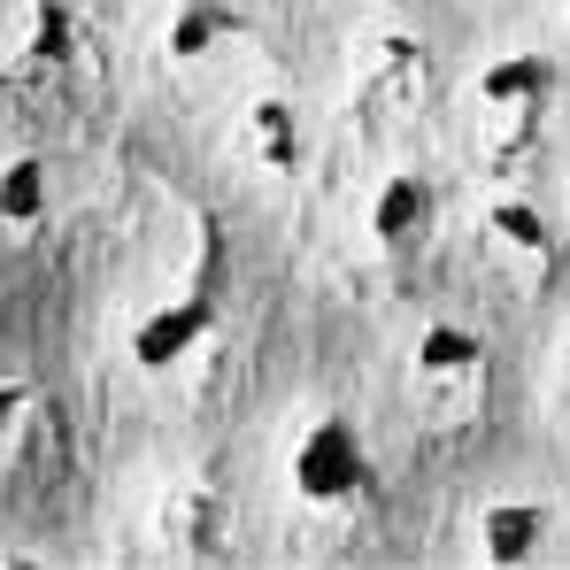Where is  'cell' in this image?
Masks as SVG:
<instances>
[{
	"mask_svg": "<svg viewBox=\"0 0 570 570\" xmlns=\"http://www.w3.org/2000/svg\"><path fill=\"white\" fill-rule=\"evenodd\" d=\"M556 116H563V70H556L548 55H532V47L493 55L471 78V147L501 186L524 178V170L548 155Z\"/></svg>",
	"mask_w": 570,
	"mask_h": 570,
	"instance_id": "cell-1",
	"label": "cell"
},
{
	"mask_svg": "<svg viewBox=\"0 0 570 570\" xmlns=\"http://www.w3.org/2000/svg\"><path fill=\"white\" fill-rule=\"evenodd\" d=\"M379 485H385L379 448H371V432L355 416H340V409L293 416V432H285V493H293L301 517L347 524V517H363L379 501Z\"/></svg>",
	"mask_w": 570,
	"mask_h": 570,
	"instance_id": "cell-2",
	"label": "cell"
},
{
	"mask_svg": "<svg viewBox=\"0 0 570 570\" xmlns=\"http://www.w3.org/2000/svg\"><path fill=\"white\" fill-rule=\"evenodd\" d=\"M424 108H432V47L416 31H401V23L371 31L347 55V116H355V131L401 139Z\"/></svg>",
	"mask_w": 570,
	"mask_h": 570,
	"instance_id": "cell-3",
	"label": "cell"
},
{
	"mask_svg": "<svg viewBox=\"0 0 570 570\" xmlns=\"http://www.w3.org/2000/svg\"><path fill=\"white\" fill-rule=\"evenodd\" d=\"M485 385H493V347H485V332H471L463 316H432L409 340V409L424 424L463 432L478 409H485Z\"/></svg>",
	"mask_w": 570,
	"mask_h": 570,
	"instance_id": "cell-4",
	"label": "cell"
},
{
	"mask_svg": "<svg viewBox=\"0 0 570 570\" xmlns=\"http://www.w3.org/2000/svg\"><path fill=\"white\" fill-rule=\"evenodd\" d=\"M94 86V31L70 0H23L16 47H8V94L31 108H62Z\"/></svg>",
	"mask_w": 570,
	"mask_h": 570,
	"instance_id": "cell-5",
	"label": "cell"
},
{
	"mask_svg": "<svg viewBox=\"0 0 570 570\" xmlns=\"http://www.w3.org/2000/svg\"><path fill=\"white\" fill-rule=\"evenodd\" d=\"M216 340H224V301L216 293H170V301H155L147 316H131V332H124V355H131V371L155 385L170 379H193L208 355H216Z\"/></svg>",
	"mask_w": 570,
	"mask_h": 570,
	"instance_id": "cell-6",
	"label": "cell"
},
{
	"mask_svg": "<svg viewBox=\"0 0 570 570\" xmlns=\"http://www.w3.org/2000/svg\"><path fill=\"white\" fill-rule=\"evenodd\" d=\"M478 255L509 285H548L556 263H563V224H556V208L524 186V178H509V186L478 208Z\"/></svg>",
	"mask_w": 570,
	"mask_h": 570,
	"instance_id": "cell-7",
	"label": "cell"
},
{
	"mask_svg": "<svg viewBox=\"0 0 570 570\" xmlns=\"http://www.w3.org/2000/svg\"><path fill=\"white\" fill-rule=\"evenodd\" d=\"M147 540L170 563H216L232 548V501L216 478H170L147 509Z\"/></svg>",
	"mask_w": 570,
	"mask_h": 570,
	"instance_id": "cell-8",
	"label": "cell"
},
{
	"mask_svg": "<svg viewBox=\"0 0 570 570\" xmlns=\"http://www.w3.org/2000/svg\"><path fill=\"white\" fill-rule=\"evenodd\" d=\"M440 186L424 178V170H385L371 200H363V247L379 255V263H409V255H424L432 239H440Z\"/></svg>",
	"mask_w": 570,
	"mask_h": 570,
	"instance_id": "cell-9",
	"label": "cell"
},
{
	"mask_svg": "<svg viewBox=\"0 0 570 570\" xmlns=\"http://www.w3.org/2000/svg\"><path fill=\"white\" fill-rule=\"evenodd\" d=\"M471 548L493 570H532L563 548V517H556L548 493H493L471 524Z\"/></svg>",
	"mask_w": 570,
	"mask_h": 570,
	"instance_id": "cell-10",
	"label": "cell"
},
{
	"mask_svg": "<svg viewBox=\"0 0 570 570\" xmlns=\"http://www.w3.org/2000/svg\"><path fill=\"white\" fill-rule=\"evenodd\" d=\"M247 47V8L239 0H170L163 8V70L208 78Z\"/></svg>",
	"mask_w": 570,
	"mask_h": 570,
	"instance_id": "cell-11",
	"label": "cell"
},
{
	"mask_svg": "<svg viewBox=\"0 0 570 570\" xmlns=\"http://www.w3.org/2000/svg\"><path fill=\"white\" fill-rule=\"evenodd\" d=\"M239 163L263 178V186H293L308 170V124L285 94H255L239 108Z\"/></svg>",
	"mask_w": 570,
	"mask_h": 570,
	"instance_id": "cell-12",
	"label": "cell"
},
{
	"mask_svg": "<svg viewBox=\"0 0 570 570\" xmlns=\"http://www.w3.org/2000/svg\"><path fill=\"white\" fill-rule=\"evenodd\" d=\"M55 208H62L55 163H47L39 147H16V155L0 163V232H8V239H39V232L55 224Z\"/></svg>",
	"mask_w": 570,
	"mask_h": 570,
	"instance_id": "cell-13",
	"label": "cell"
},
{
	"mask_svg": "<svg viewBox=\"0 0 570 570\" xmlns=\"http://www.w3.org/2000/svg\"><path fill=\"white\" fill-rule=\"evenodd\" d=\"M47 440V393L31 379H0V471H23Z\"/></svg>",
	"mask_w": 570,
	"mask_h": 570,
	"instance_id": "cell-14",
	"label": "cell"
},
{
	"mask_svg": "<svg viewBox=\"0 0 570 570\" xmlns=\"http://www.w3.org/2000/svg\"><path fill=\"white\" fill-rule=\"evenodd\" d=\"M556 393H563V416H570V347H563V379H556Z\"/></svg>",
	"mask_w": 570,
	"mask_h": 570,
	"instance_id": "cell-15",
	"label": "cell"
},
{
	"mask_svg": "<svg viewBox=\"0 0 570 570\" xmlns=\"http://www.w3.org/2000/svg\"><path fill=\"white\" fill-rule=\"evenodd\" d=\"M563 23H570V8H563Z\"/></svg>",
	"mask_w": 570,
	"mask_h": 570,
	"instance_id": "cell-16",
	"label": "cell"
}]
</instances>
